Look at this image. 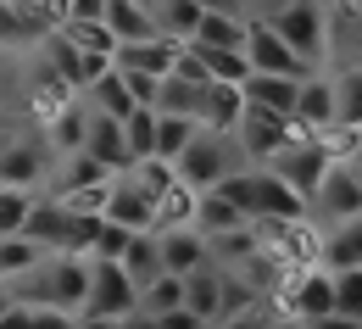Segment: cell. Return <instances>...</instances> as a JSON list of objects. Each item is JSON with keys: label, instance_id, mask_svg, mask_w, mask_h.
<instances>
[{"label": "cell", "instance_id": "cell-1", "mask_svg": "<svg viewBox=\"0 0 362 329\" xmlns=\"http://www.w3.org/2000/svg\"><path fill=\"white\" fill-rule=\"evenodd\" d=\"M268 23L284 34V45L296 50L307 67H317L329 56V11H323V0H284Z\"/></svg>", "mask_w": 362, "mask_h": 329}, {"label": "cell", "instance_id": "cell-2", "mask_svg": "<svg viewBox=\"0 0 362 329\" xmlns=\"http://www.w3.org/2000/svg\"><path fill=\"white\" fill-rule=\"evenodd\" d=\"M139 301V284L123 274V262L117 257H90V284H84V307L78 313H90V318H129Z\"/></svg>", "mask_w": 362, "mask_h": 329}, {"label": "cell", "instance_id": "cell-3", "mask_svg": "<svg viewBox=\"0 0 362 329\" xmlns=\"http://www.w3.org/2000/svg\"><path fill=\"white\" fill-rule=\"evenodd\" d=\"M329 162H334V156L317 145V134H296V140H284V145H279V151L268 156V168H273V173H279V179H284L290 190H296L301 201H313V190L323 185Z\"/></svg>", "mask_w": 362, "mask_h": 329}, {"label": "cell", "instance_id": "cell-4", "mask_svg": "<svg viewBox=\"0 0 362 329\" xmlns=\"http://www.w3.org/2000/svg\"><path fill=\"white\" fill-rule=\"evenodd\" d=\"M228 168H234V151H228V134H218V129H195L189 145L173 156V173L189 190H212Z\"/></svg>", "mask_w": 362, "mask_h": 329}, {"label": "cell", "instance_id": "cell-5", "mask_svg": "<svg viewBox=\"0 0 362 329\" xmlns=\"http://www.w3.org/2000/svg\"><path fill=\"white\" fill-rule=\"evenodd\" d=\"M279 313L284 318H296V324H307V318H323V313H334V274L329 268H296L284 290H279Z\"/></svg>", "mask_w": 362, "mask_h": 329}, {"label": "cell", "instance_id": "cell-6", "mask_svg": "<svg viewBox=\"0 0 362 329\" xmlns=\"http://www.w3.org/2000/svg\"><path fill=\"white\" fill-rule=\"evenodd\" d=\"M40 45H45V67L62 79V84H73L78 95L90 90L106 67H112V56H100V50H78L62 28H45V40H40Z\"/></svg>", "mask_w": 362, "mask_h": 329}, {"label": "cell", "instance_id": "cell-7", "mask_svg": "<svg viewBox=\"0 0 362 329\" xmlns=\"http://www.w3.org/2000/svg\"><path fill=\"white\" fill-rule=\"evenodd\" d=\"M228 140L240 145L245 162H268L284 140H296V129H290V117H279V112H268V106H251V100H245V112H240V123H234Z\"/></svg>", "mask_w": 362, "mask_h": 329}, {"label": "cell", "instance_id": "cell-8", "mask_svg": "<svg viewBox=\"0 0 362 329\" xmlns=\"http://www.w3.org/2000/svg\"><path fill=\"white\" fill-rule=\"evenodd\" d=\"M100 218L123 224L129 235H139V229H156V195L139 185L134 173H112V185H106V201H100Z\"/></svg>", "mask_w": 362, "mask_h": 329}, {"label": "cell", "instance_id": "cell-9", "mask_svg": "<svg viewBox=\"0 0 362 329\" xmlns=\"http://www.w3.org/2000/svg\"><path fill=\"white\" fill-rule=\"evenodd\" d=\"M245 62H251L257 73H284V79H307V73H313L296 50L284 45V34L273 28L268 17H262V23H245Z\"/></svg>", "mask_w": 362, "mask_h": 329}, {"label": "cell", "instance_id": "cell-10", "mask_svg": "<svg viewBox=\"0 0 362 329\" xmlns=\"http://www.w3.org/2000/svg\"><path fill=\"white\" fill-rule=\"evenodd\" d=\"M329 123H334V79H323V73H307V79L296 84L290 129H296V134H317V129H329Z\"/></svg>", "mask_w": 362, "mask_h": 329}, {"label": "cell", "instance_id": "cell-11", "mask_svg": "<svg viewBox=\"0 0 362 329\" xmlns=\"http://www.w3.org/2000/svg\"><path fill=\"white\" fill-rule=\"evenodd\" d=\"M84 151H90L106 173H129V168H134V156H129V145H123V117L90 112V117H84Z\"/></svg>", "mask_w": 362, "mask_h": 329}, {"label": "cell", "instance_id": "cell-12", "mask_svg": "<svg viewBox=\"0 0 362 329\" xmlns=\"http://www.w3.org/2000/svg\"><path fill=\"white\" fill-rule=\"evenodd\" d=\"M313 207L334 224V218H351L362 212V185H357V168L351 162H329V173H323V185L313 190Z\"/></svg>", "mask_w": 362, "mask_h": 329}, {"label": "cell", "instance_id": "cell-13", "mask_svg": "<svg viewBox=\"0 0 362 329\" xmlns=\"http://www.w3.org/2000/svg\"><path fill=\"white\" fill-rule=\"evenodd\" d=\"M156 262L168 274H189L201 262H212V246L195 224H179V229H156Z\"/></svg>", "mask_w": 362, "mask_h": 329}, {"label": "cell", "instance_id": "cell-14", "mask_svg": "<svg viewBox=\"0 0 362 329\" xmlns=\"http://www.w3.org/2000/svg\"><path fill=\"white\" fill-rule=\"evenodd\" d=\"M240 112H245V90H240V84H223V79H206V84H201V106H195V123H201V129L234 134Z\"/></svg>", "mask_w": 362, "mask_h": 329}, {"label": "cell", "instance_id": "cell-15", "mask_svg": "<svg viewBox=\"0 0 362 329\" xmlns=\"http://www.w3.org/2000/svg\"><path fill=\"white\" fill-rule=\"evenodd\" d=\"M173 56H179V40H168V34H156V40H123V45H112V67H134V73H168L173 67Z\"/></svg>", "mask_w": 362, "mask_h": 329}, {"label": "cell", "instance_id": "cell-16", "mask_svg": "<svg viewBox=\"0 0 362 329\" xmlns=\"http://www.w3.org/2000/svg\"><path fill=\"white\" fill-rule=\"evenodd\" d=\"M317 262H323V268H362V212L334 218V229L323 235Z\"/></svg>", "mask_w": 362, "mask_h": 329}, {"label": "cell", "instance_id": "cell-17", "mask_svg": "<svg viewBox=\"0 0 362 329\" xmlns=\"http://www.w3.org/2000/svg\"><path fill=\"white\" fill-rule=\"evenodd\" d=\"M184 307H189L195 318H206V324L223 313V274H218L212 262H201V268L184 274Z\"/></svg>", "mask_w": 362, "mask_h": 329}, {"label": "cell", "instance_id": "cell-18", "mask_svg": "<svg viewBox=\"0 0 362 329\" xmlns=\"http://www.w3.org/2000/svg\"><path fill=\"white\" fill-rule=\"evenodd\" d=\"M100 23L112 28L117 45H123V40H156V34H162L156 17H151L145 6H134V0H106V6H100Z\"/></svg>", "mask_w": 362, "mask_h": 329}, {"label": "cell", "instance_id": "cell-19", "mask_svg": "<svg viewBox=\"0 0 362 329\" xmlns=\"http://www.w3.org/2000/svg\"><path fill=\"white\" fill-rule=\"evenodd\" d=\"M296 84H301V79H284V73H257V67H251L240 90H245V100H251V106H268V112H279V117H290V106H296Z\"/></svg>", "mask_w": 362, "mask_h": 329}, {"label": "cell", "instance_id": "cell-20", "mask_svg": "<svg viewBox=\"0 0 362 329\" xmlns=\"http://www.w3.org/2000/svg\"><path fill=\"white\" fill-rule=\"evenodd\" d=\"M50 17L40 0H0V40H45Z\"/></svg>", "mask_w": 362, "mask_h": 329}, {"label": "cell", "instance_id": "cell-21", "mask_svg": "<svg viewBox=\"0 0 362 329\" xmlns=\"http://www.w3.org/2000/svg\"><path fill=\"white\" fill-rule=\"evenodd\" d=\"M23 235L34 240V246H45V251H62V235H67V207L50 195V201H34L28 207V218H23Z\"/></svg>", "mask_w": 362, "mask_h": 329}, {"label": "cell", "instance_id": "cell-22", "mask_svg": "<svg viewBox=\"0 0 362 329\" xmlns=\"http://www.w3.org/2000/svg\"><path fill=\"white\" fill-rule=\"evenodd\" d=\"M40 173H45V162H40V145H34V140H11L6 151H0V185L34 190V185H40Z\"/></svg>", "mask_w": 362, "mask_h": 329}, {"label": "cell", "instance_id": "cell-23", "mask_svg": "<svg viewBox=\"0 0 362 329\" xmlns=\"http://www.w3.org/2000/svg\"><path fill=\"white\" fill-rule=\"evenodd\" d=\"M240 224H245V212L228 201L223 190H201V195H195V229H201L206 240L228 235V229H240Z\"/></svg>", "mask_w": 362, "mask_h": 329}, {"label": "cell", "instance_id": "cell-24", "mask_svg": "<svg viewBox=\"0 0 362 329\" xmlns=\"http://www.w3.org/2000/svg\"><path fill=\"white\" fill-rule=\"evenodd\" d=\"M195 195H201V190H189L179 173H173V185L156 190V229H179V224H195ZM156 229H151V235H156Z\"/></svg>", "mask_w": 362, "mask_h": 329}, {"label": "cell", "instance_id": "cell-25", "mask_svg": "<svg viewBox=\"0 0 362 329\" xmlns=\"http://www.w3.org/2000/svg\"><path fill=\"white\" fill-rule=\"evenodd\" d=\"M173 307H184V274H168V268H156L151 279L139 284L134 313H173Z\"/></svg>", "mask_w": 362, "mask_h": 329}, {"label": "cell", "instance_id": "cell-26", "mask_svg": "<svg viewBox=\"0 0 362 329\" xmlns=\"http://www.w3.org/2000/svg\"><path fill=\"white\" fill-rule=\"evenodd\" d=\"M40 257H50V251H45V246H34L23 229H17V235H0V279H6V284L23 279L28 268H40Z\"/></svg>", "mask_w": 362, "mask_h": 329}, {"label": "cell", "instance_id": "cell-27", "mask_svg": "<svg viewBox=\"0 0 362 329\" xmlns=\"http://www.w3.org/2000/svg\"><path fill=\"white\" fill-rule=\"evenodd\" d=\"M84 95L95 100V112H106V117H129V112H134V95H129V84H123V73H117V67H106Z\"/></svg>", "mask_w": 362, "mask_h": 329}, {"label": "cell", "instance_id": "cell-28", "mask_svg": "<svg viewBox=\"0 0 362 329\" xmlns=\"http://www.w3.org/2000/svg\"><path fill=\"white\" fill-rule=\"evenodd\" d=\"M156 112H179V117H195V106H201V84H189L179 73H162L156 79V100H151Z\"/></svg>", "mask_w": 362, "mask_h": 329}, {"label": "cell", "instance_id": "cell-29", "mask_svg": "<svg viewBox=\"0 0 362 329\" xmlns=\"http://www.w3.org/2000/svg\"><path fill=\"white\" fill-rule=\"evenodd\" d=\"M195 129H201L195 117H179V112H156V145H151V156L173 162L184 145H189V134H195Z\"/></svg>", "mask_w": 362, "mask_h": 329}, {"label": "cell", "instance_id": "cell-30", "mask_svg": "<svg viewBox=\"0 0 362 329\" xmlns=\"http://www.w3.org/2000/svg\"><path fill=\"white\" fill-rule=\"evenodd\" d=\"M189 40H201V45H245V23H240V11H201Z\"/></svg>", "mask_w": 362, "mask_h": 329}, {"label": "cell", "instance_id": "cell-31", "mask_svg": "<svg viewBox=\"0 0 362 329\" xmlns=\"http://www.w3.org/2000/svg\"><path fill=\"white\" fill-rule=\"evenodd\" d=\"M84 117H90V112H84L78 100H67V106L45 123V129H50V151H62V156L78 151V145H84Z\"/></svg>", "mask_w": 362, "mask_h": 329}, {"label": "cell", "instance_id": "cell-32", "mask_svg": "<svg viewBox=\"0 0 362 329\" xmlns=\"http://www.w3.org/2000/svg\"><path fill=\"white\" fill-rule=\"evenodd\" d=\"M117 262H123V274H129L134 284H145L156 268H162V262H156V235H151V229L129 235V246H123V257H117Z\"/></svg>", "mask_w": 362, "mask_h": 329}, {"label": "cell", "instance_id": "cell-33", "mask_svg": "<svg viewBox=\"0 0 362 329\" xmlns=\"http://www.w3.org/2000/svg\"><path fill=\"white\" fill-rule=\"evenodd\" d=\"M151 17H156V28H162L168 40H179V45H184V40L195 34V23H201V6H195V0H162Z\"/></svg>", "mask_w": 362, "mask_h": 329}, {"label": "cell", "instance_id": "cell-34", "mask_svg": "<svg viewBox=\"0 0 362 329\" xmlns=\"http://www.w3.org/2000/svg\"><path fill=\"white\" fill-rule=\"evenodd\" d=\"M56 28H62L78 50H100V56H112V45H117V40H112V28H106L100 17H62Z\"/></svg>", "mask_w": 362, "mask_h": 329}, {"label": "cell", "instance_id": "cell-35", "mask_svg": "<svg viewBox=\"0 0 362 329\" xmlns=\"http://www.w3.org/2000/svg\"><path fill=\"white\" fill-rule=\"evenodd\" d=\"M334 123H357L362 129V67L357 62L334 79Z\"/></svg>", "mask_w": 362, "mask_h": 329}, {"label": "cell", "instance_id": "cell-36", "mask_svg": "<svg viewBox=\"0 0 362 329\" xmlns=\"http://www.w3.org/2000/svg\"><path fill=\"white\" fill-rule=\"evenodd\" d=\"M123 145H129V156H151V145H156V106H134L129 117H123Z\"/></svg>", "mask_w": 362, "mask_h": 329}, {"label": "cell", "instance_id": "cell-37", "mask_svg": "<svg viewBox=\"0 0 362 329\" xmlns=\"http://www.w3.org/2000/svg\"><path fill=\"white\" fill-rule=\"evenodd\" d=\"M112 173L95 162L90 151L78 145V151H67V168H62V190H90V185H106Z\"/></svg>", "mask_w": 362, "mask_h": 329}, {"label": "cell", "instance_id": "cell-38", "mask_svg": "<svg viewBox=\"0 0 362 329\" xmlns=\"http://www.w3.org/2000/svg\"><path fill=\"white\" fill-rule=\"evenodd\" d=\"M67 100H78V90H73V84H62V79H56V73H40V84H34V112H40V117H56V112H62V106H67Z\"/></svg>", "mask_w": 362, "mask_h": 329}, {"label": "cell", "instance_id": "cell-39", "mask_svg": "<svg viewBox=\"0 0 362 329\" xmlns=\"http://www.w3.org/2000/svg\"><path fill=\"white\" fill-rule=\"evenodd\" d=\"M95 229H100V212H73V207H67V235H62V251H67V257H90Z\"/></svg>", "mask_w": 362, "mask_h": 329}, {"label": "cell", "instance_id": "cell-40", "mask_svg": "<svg viewBox=\"0 0 362 329\" xmlns=\"http://www.w3.org/2000/svg\"><path fill=\"white\" fill-rule=\"evenodd\" d=\"M334 274V313L362 318V268H329Z\"/></svg>", "mask_w": 362, "mask_h": 329}, {"label": "cell", "instance_id": "cell-41", "mask_svg": "<svg viewBox=\"0 0 362 329\" xmlns=\"http://www.w3.org/2000/svg\"><path fill=\"white\" fill-rule=\"evenodd\" d=\"M28 207H34V195L17 185H0V235H17L23 229V218H28Z\"/></svg>", "mask_w": 362, "mask_h": 329}, {"label": "cell", "instance_id": "cell-42", "mask_svg": "<svg viewBox=\"0 0 362 329\" xmlns=\"http://www.w3.org/2000/svg\"><path fill=\"white\" fill-rule=\"evenodd\" d=\"M123 246H129V229H123V224H112V218H100L90 257H123Z\"/></svg>", "mask_w": 362, "mask_h": 329}, {"label": "cell", "instance_id": "cell-43", "mask_svg": "<svg viewBox=\"0 0 362 329\" xmlns=\"http://www.w3.org/2000/svg\"><path fill=\"white\" fill-rule=\"evenodd\" d=\"M117 73H123L129 95H134V106H151V100H156V73H134V67H117Z\"/></svg>", "mask_w": 362, "mask_h": 329}, {"label": "cell", "instance_id": "cell-44", "mask_svg": "<svg viewBox=\"0 0 362 329\" xmlns=\"http://www.w3.org/2000/svg\"><path fill=\"white\" fill-rule=\"evenodd\" d=\"M78 313H62V307H28V329H73Z\"/></svg>", "mask_w": 362, "mask_h": 329}, {"label": "cell", "instance_id": "cell-45", "mask_svg": "<svg viewBox=\"0 0 362 329\" xmlns=\"http://www.w3.org/2000/svg\"><path fill=\"white\" fill-rule=\"evenodd\" d=\"M301 329H362V318H346V313H323V318H307Z\"/></svg>", "mask_w": 362, "mask_h": 329}, {"label": "cell", "instance_id": "cell-46", "mask_svg": "<svg viewBox=\"0 0 362 329\" xmlns=\"http://www.w3.org/2000/svg\"><path fill=\"white\" fill-rule=\"evenodd\" d=\"M0 329H28V301H11L0 313Z\"/></svg>", "mask_w": 362, "mask_h": 329}, {"label": "cell", "instance_id": "cell-47", "mask_svg": "<svg viewBox=\"0 0 362 329\" xmlns=\"http://www.w3.org/2000/svg\"><path fill=\"white\" fill-rule=\"evenodd\" d=\"M106 0H67V17H100Z\"/></svg>", "mask_w": 362, "mask_h": 329}, {"label": "cell", "instance_id": "cell-48", "mask_svg": "<svg viewBox=\"0 0 362 329\" xmlns=\"http://www.w3.org/2000/svg\"><path fill=\"white\" fill-rule=\"evenodd\" d=\"M351 62L362 67V11H351Z\"/></svg>", "mask_w": 362, "mask_h": 329}, {"label": "cell", "instance_id": "cell-49", "mask_svg": "<svg viewBox=\"0 0 362 329\" xmlns=\"http://www.w3.org/2000/svg\"><path fill=\"white\" fill-rule=\"evenodd\" d=\"M73 329H117V324H112V318H90V313H78V318H73Z\"/></svg>", "mask_w": 362, "mask_h": 329}, {"label": "cell", "instance_id": "cell-50", "mask_svg": "<svg viewBox=\"0 0 362 329\" xmlns=\"http://www.w3.org/2000/svg\"><path fill=\"white\" fill-rule=\"evenodd\" d=\"M201 11H240V0H195Z\"/></svg>", "mask_w": 362, "mask_h": 329}, {"label": "cell", "instance_id": "cell-51", "mask_svg": "<svg viewBox=\"0 0 362 329\" xmlns=\"http://www.w3.org/2000/svg\"><path fill=\"white\" fill-rule=\"evenodd\" d=\"M262 329H301L296 318H262Z\"/></svg>", "mask_w": 362, "mask_h": 329}, {"label": "cell", "instance_id": "cell-52", "mask_svg": "<svg viewBox=\"0 0 362 329\" xmlns=\"http://www.w3.org/2000/svg\"><path fill=\"white\" fill-rule=\"evenodd\" d=\"M351 168H362V129H357V145H351Z\"/></svg>", "mask_w": 362, "mask_h": 329}, {"label": "cell", "instance_id": "cell-53", "mask_svg": "<svg viewBox=\"0 0 362 329\" xmlns=\"http://www.w3.org/2000/svg\"><path fill=\"white\" fill-rule=\"evenodd\" d=\"M6 307H11V290H6V279H0V313H6Z\"/></svg>", "mask_w": 362, "mask_h": 329}, {"label": "cell", "instance_id": "cell-54", "mask_svg": "<svg viewBox=\"0 0 362 329\" xmlns=\"http://www.w3.org/2000/svg\"><path fill=\"white\" fill-rule=\"evenodd\" d=\"M134 6H145V11H156V6H162V0H134Z\"/></svg>", "mask_w": 362, "mask_h": 329}, {"label": "cell", "instance_id": "cell-55", "mask_svg": "<svg viewBox=\"0 0 362 329\" xmlns=\"http://www.w3.org/2000/svg\"><path fill=\"white\" fill-rule=\"evenodd\" d=\"M357 185H362V168H357Z\"/></svg>", "mask_w": 362, "mask_h": 329}]
</instances>
